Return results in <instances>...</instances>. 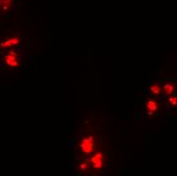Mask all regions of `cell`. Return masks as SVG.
Wrapping results in <instances>:
<instances>
[{
  "mask_svg": "<svg viewBox=\"0 0 177 176\" xmlns=\"http://www.w3.org/2000/svg\"><path fill=\"white\" fill-rule=\"evenodd\" d=\"M14 0H0V9L1 10H7L12 5Z\"/></svg>",
  "mask_w": 177,
  "mask_h": 176,
  "instance_id": "5b68a950",
  "label": "cell"
},
{
  "mask_svg": "<svg viewBox=\"0 0 177 176\" xmlns=\"http://www.w3.org/2000/svg\"><path fill=\"white\" fill-rule=\"evenodd\" d=\"M147 108L149 109V110L155 111V110H157L158 105H157V103L155 101H152V100H150V101L147 103Z\"/></svg>",
  "mask_w": 177,
  "mask_h": 176,
  "instance_id": "8992f818",
  "label": "cell"
},
{
  "mask_svg": "<svg viewBox=\"0 0 177 176\" xmlns=\"http://www.w3.org/2000/svg\"><path fill=\"white\" fill-rule=\"evenodd\" d=\"M164 91L166 92V94H171L173 92V85H171L170 84L166 85L164 87Z\"/></svg>",
  "mask_w": 177,
  "mask_h": 176,
  "instance_id": "ba28073f",
  "label": "cell"
},
{
  "mask_svg": "<svg viewBox=\"0 0 177 176\" xmlns=\"http://www.w3.org/2000/svg\"><path fill=\"white\" fill-rule=\"evenodd\" d=\"M96 144L94 141V137L91 135V137H87L83 139L82 142L80 145V148L82 150V152L86 155H90L93 153V151L95 150Z\"/></svg>",
  "mask_w": 177,
  "mask_h": 176,
  "instance_id": "6da1fadb",
  "label": "cell"
},
{
  "mask_svg": "<svg viewBox=\"0 0 177 176\" xmlns=\"http://www.w3.org/2000/svg\"><path fill=\"white\" fill-rule=\"evenodd\" d=\"M18 53L14 52V51H10L5 56L6 64L9 66H18Z\"/></svg>",
  "mask_w": 177,
  "mask_h": 176,
  "instance_id": "3957f363",
  "label": "cell"
},
{
  "mask_svg": "<svg viewBox=\"0 0 177 176\" xmlns=\"http://www.w3.org/2000/svg\"><path fill=\"white\" fill-rule=\"evenodd\" d=\"M88 169V165H86V163L80 164V170L82 171H86Z\"/></svg>",
  "mask_w": 177,
  "mask_h": 176,
  "instance_id": "9c48e42d",
  "label": "cell"
},
{
  "mask_svg": "<svg viewBox=\"0 0 177 176\" xmlns=\"http://www.w3.org/2000/svg\"><path fill=\"white\" fill-rule=\"evenodd\" d=\"M91 165L93 168L97 170H100L104 165V155L102 153H96L95 155L91 158Z\"/></svg>",
  "mask_w": 177,
  "mask_h": 176,
  "instance_id": "7a4b0ae2",
  "label": "cell"
},
{
  "mask_svg": "<svg viewBox=\"0 0 177 176\" xmlns=\"http://www.w3.org/2000/svg\"><path fill=\"white\" fill-rule=\"evenodd\" d=\"M160 91H161V88H160L159 85H154L152 88H151V92H152L153 94H155V95L159 94Z\"/></svg>",
  "mask_w": 177,
  "mask_h": 176,
  "instance_id": "52a82bcc",
  "label": "cell"
},
{
  "mask_svg": "<svg viewBox=\"0 0 177 176\" xmlns=\"http://www.w3.org/2000/svg\"><path fill=\"white\" fill-rule=\"evenodd\" d=\"M18 42H20L18 38L14 37V38H10V39H8V40H6V41L2 42L1 44H0V46L5 47V48H8V47H11V46H14V45L18 44Z\"/></svg>",
  "mask_w": 177,
  "mask_h": 176,
  "instance_id": "277c9868",
  "label": "cell"
}]
</instances>
